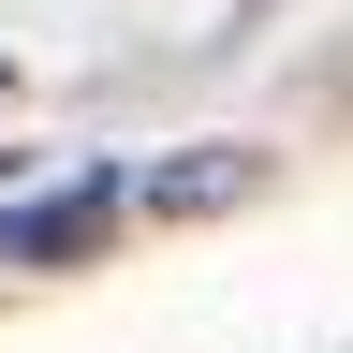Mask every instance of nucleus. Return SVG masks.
Returning a JSON list of instances; mask_svg holds the SVG:
<instances>
[{"label":"nucleus","instance_id":"f257e3e1","mask_svg":"<svg viewBox=\"0 0 353 353\" xmlns=\"http://www.w3.org/2000/svg\"><path fill=\"white\" fill-rule=\"evenodd\" d=\"M118 176H59V192H30V206H0V280H59V265H88L118 236Z\"/></svg>","mask_w":353,"mask_h":353},{"label":"nucleus","instance_id":"f03ea898","mask_svg":"<svg viewBox=\"0 0 353 353\" xmlns=\"http://www.w3.org/2000/svg\"><path fill=\"white\" fill-rule=\"evenodd\" d=\"M250 192H265V148H192V162L118 176V206H148V221H221V206H250Z\"/></svg>","mask_w":353,"mask_h":353}]
</instances>
